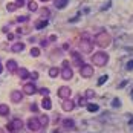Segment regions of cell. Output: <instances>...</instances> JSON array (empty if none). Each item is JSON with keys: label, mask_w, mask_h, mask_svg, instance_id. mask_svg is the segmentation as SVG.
Returning a JSON list of instances; mask_svg holds the SVG:
<instances>
[{"label": "cell", "mask_w": 133, "mask_h": 133, "mask_svg": "<svg viewBox=\"0 0 133 133\" xmlns=\"http://www.w3.org/2000/svg\"><path fill=\"white\" fill-rule=\"evenodd\" d=\"M95 41H96V44H98L99 48H107V46L112 43V37H110V34H109L107 31H101L99 34H96Z\"/></svg>", "instance_id": "6da1fadb"}, {"label": "cell", "mask_w": 133, "mask_h": 133, "mask_svg": "<svg viewBox=\"0 0 133 133\" xmlns=\"http://www.w3.org/2000/svg\"><path fill=\"white\" fill-rule=\"evenodd\" d=\"M109 61V55L106 52H96L92 57V63L96 66H106Z\"/></svg>", "instance_id": "7a4b0ae2"}, {"label": "cell", "mask_w": 133, "mask_h": 133, "mask_svg": "<svg viewBox=\"0 0 133 133\" xmlns=\"http://www.w3.org/2000/svg\"><path fill=\"white\" fill-rule=\"evenodd\" d=\"M89 38H90L89 34H84V35H83V41L80 43V49L83 52H90V51H92V43H90Z\"/></svg>", "instance_id": "3957f363"}, {"label": "cell", "mask_w": 133, "mask_h": 133, "mask_svg": "<svg viewBox=\"0 0 133 133\" xmlns=\"http://www.w3.org/2000/svg\"><path fill=\"white\" fill-rule=\"evenodd\" d=\"M28 129H29L31 132L40 130L41 124H40V121H38V118H31V119H28Z\"/></svg>", "instance_id": "277c9868"}, {"label": "cell", "mask_w": 133, "mask_h": 133, "mask_svg": "<svg viewBox=\"0 0 133 133\" xmlns=\"http://www.w3.org/2000/svg\"><path fill=\"white\" fill-rule=\"evenodd\" d=\"M8 129L12 132V130H20V129H23V121L18 119V118H15L12 119V122H9L8 124Z\"/></svg>", "instance_id": "5b68a950"}, {"label": "cell", "mask_w": 133, "mask_h": 133, "mask_svg": "<svg viewBox=\"0 0 133 133\" xmlns=\"http://www.w3.org/2000/svg\"><path fill=\"white\" fill-rule=\"evenodd\" d=\"M81 70V77H84V78H89V77H92L93 75V67L89 66V64H84L83 67H80Z\"/></svg>", "instance_id": "8992f818"}, {"label": "cell", "mask_w": 133, "mask_h": 133, "mask_svg": "<svg viewBox=\"0 0 133 133\" xmlns=\"http://www.w3.org/2000/svg\"><path fill=\"white\" fill-rule=\"evenodd\" d=\"M70 93H72V92H70V89H69L67 86L58 89V96H60V98H63V99H67V98L70 96Z\"/></svg>", "instance_id": "52a82bcc"}, {"label": "cell", "mask_w": 133, "mask_h": 133, "mask_svg": "<svg viewBox=\"0 0 133 133\" xmlns=\"http://www.w3.org/2000/svg\"><path fill=\"white\" fill-rule=\"evenodd\" d=\"M74 77V70L70 69V67H63V70H61V78L63 80H70Z\"/></svg>", "instance_id": "ba28073f"}, {"label": "cell", "mask_w": 133, "mask_h": 133, "mask_svg": "<svg viewBox=\"0 0 133 133\" xmlns=\"http://www.w3.org/2000/svg\"><path fill=\"white\" fill-rule=\"evenodd\" d=\"M74 106H75L74 101H70V99H64L63 104H61V109H63L64 112H72V110H74Z\"/></svg>", "instance_id": "9c48e42d"}, {"label": "cell", "mask_w": 133, "mask_h": 133, "mask_svg": "<svg viewBox=\"0 0 133 133\" xmlns=\"http://www.w3.org/2000/svg\"><path fill=\"white\" fill-rule=\"evenodd\" d=\"M23 92L26 93V95H34V93L37 92V89H35V86L32 83H29V84H25L23 86Z\"/></svg>", "instance_id": "30bf717a"}, {"label": "cell", "mask_w": 133, "mask_h": 133, "mask_svg": "<svg viewBox=\"0 0 133 133\" xmlns=\"http://www.w3.org/2000/svg\"><path fill=\"white\" fill-rule=\"evenodd\" d=\"M22 98H23V92H20V90H12V93H11L12 103H20Z\"/></svg>", "instance_id": "8fae6325"}, {"label": "cell", "mask_w": 133, "mask_h": 133, "mask_svg": "<svg viewBox=\"0 0 133 133\" xmlns=\"http://www.w3.org/2000/svg\"><path fill=\"white\" fill-rule=\"evenodd\" d=\"M72 58H74V63H75V66L78 67H83L84 66V63H83V60H81V55L78 52H72Z\"/></svg>", "instance_id": "7c38bea8"}, {"label": "cell", "mask_w": 133, "mask_h": 133, "mask_svg": "<svg viewBox=\"0 0 133 133\" xmlns=\"http://www.w3.org/2000/svg\"><path fill=\"white\" fill-rule=\"evenodd\" d=\"M25 49V43H14L11 46V51L12 52H22Z\"/></svg>", "instance_id": "4fadbf2b"}, {"label": "cell", "mask_w": 133, "mask_h": 133, "mask_svg": "<svg viewBox=\"0 0 133 133\" xmlns=\"http://www.w3.org/2000/svg\"><path fill=\"white\" fill-rule=\"evenodd\" d=\"M48 25H49V20L48 18L38 20V22H35V29H43V28H46Z\"/></svg>", "instance_id": "5bb4252c"}, {"label": "cell", "mask_w": 133, "mask_h": 133, "mask_svg": "<svg viewBox=\"0 0 133 133\" xmlns=\"http://www.w3.org/2000/svg\"><path fill=\"white\" fill-rule=\"evenodd\" d=\"M6 67H8V70H9V72H17V63H15L14 60H8Z\"/></svg>", "instance_id": "9a60e30c"}, {"label": "cell", "mask_w": 133, "mask_h": 133, "mask_svg": "<svg viewBox=\"0 0 133 133\" xmlns=\"http://www.w3.org/2000/svg\"><path fill=\"white\" fill-rule=\"evenodd\" d=\"M17 72H18V75H20V78H22V80H26V78H29V72H28V69H25V67L17 69Z\"/></svg>", "instance_id": "2e32d148"}, {"label": "cell", "mask_w": 133, "mask_h": 133, "mask_svg": "<svg viewBox=\"0 0 133 133\" xmlns=\"http://www.w3.org/2000/svg\"><path fill=\"white\" fill-rule=\"evenodd\" d=\"M67 2H69V0H54V3H55V6H57L58 9H63V8H66Z\"/></svg>", "instance_id": "e0dca14e"}, {"label": "cell", "mask_w": 133, "mask_h": 133, "mask_svg": "<svg viewBox=\"0 0 133 133\" xmlns=\"http://www.w3.org/2000/svg\"><path fill=\"white\" fill-rule=\"evenodd\" d=\"M9 113V107L6 104H0V116H6Z\"/></svg>", "instance_id": "ac0fdd59"}, {"label": "cell", "mask_w": 133, "mask_h": 133, "mask_svg": "<svg viewBox=\"0 0 133 133\" xmlns=\"http://www.w3.org/2000/svg\"><path fill=\"white\" fill-rule=\"evenodd\" d=\"M61 124H63V127H64V129H72V127L75 125L74 119H64L63 122H61Z\"/></svg>", "instance_id": "d6986e66"}, {"label": "cell", "mask_w": 133, "mask_h": 133, "mask_svg": "<svg viewBox=\"0 0 133 133\" xmlns=\"http://www.w3.org/2000/svg\"><path fill=\"white\" fill-rule=\"evenodd\" d=\"M41 106H43V109L49 110V109L52 107V103H51V99H49V98H44V99L41 101Z\"/></svg>", "instance_id": "ffe728a7"}, {"label": "cell", "mask_w": 133, "mask_h": 133, "mask_svg": "<svg viewBox=\"0 0 133 133\" xmlns=\"http://www.w3.org/2000/svg\"><path fill=\"white\" fill-rule=\"evenodd\" d=\"M38 121H40L41 127H44V125H48V124H49V118H48L46 115H41V116H38Z\"/></svg>", "instance_id": "44dd1931"}, {"label": "cell", "mask_w": 133, "mask_h": 133, "mask_svg": "<svg viewBox=\"0 0 133 133\" xmlns=\"http://www.w3.org/2000/svg\"><path fill=\"white\" fill-rule=\"evenodd\" d=\"M58 74H60L58 67H51V69H49V77H52V78H55V77H57Z\"/></svg>", "instance_id": "7402d4cb"}, {"label": "cell", "mask_w": 133, "mask_h": 133, "mask_svg": "<svg viewBox=\"0 0 133 133\" xmlns=\"http://www.w3.org/2000/svg\"><path fill=\"white\" fill-rule=\"evenodd\" d=\"M98 104H87V110L89 112H98Z\"/></svg>", "instance_id": "603a6c76"}, {"label": "cell", "mask_w": 133, "mask_h": 133, "mask_svg": "<svg viewBox=\"0 0 133 133\" xmlns=\"http://www.w3.org/2000/svg\"><path fill=\"white\" fill-rule=\"evenodd\" d=\"M6 9H8L9 12H12V11L17 9V5H15V3H8V5H6Z\"/></svg>", "instance_id": "cb8c5ba5"}, {"label": "cell", "mask_w": 133, "mask_h": 133, "mask_svg": "<svg viewBox=\"0 0 133 133\" xmlns=\"http://www.w3.org/2000/svg\"><path fill=\"white\" fill-rule=\"evenodd\" d=\"M28 8H29V11H37V3L35 2H29L28 3Z\"/></svg>", "instance_id": "d4e9b609"}, {"label": "cell", "mask_w": 133, "mask_h": 133, "mask_svg": "<svg viewBox=\"0 0 133 133\" xmlns=\"http://www.w3.org/2000/svg\"><path fill=\"white\" fill-rule=\"evenodd\" d=\"M31 55H32V57H38V55H40V49H38V48H32V49H31Z\"/></svg>", "instance_id": "484cf974"}, {"label": "cell", "mask_w": 133, "mask_h": 133, "mask_svg": "<svg viewBox=\"0 0 133 133\" xmlns=\"http://www.w3.org/2000/svg\"><path fill=\"white\" fill-rule=\"evenodd\" d=\"M107 80H109V77H107V75H103V77L98 80V86H103V84H104Z\"/></svg>", "instance_id": "4316f807"}, {"label": "cell", "mask_w": 133, "mask_h": 133, "mask_svg": "<svg viewBox=\"0 0 133 133\" xmlns=\"http://www.w3.org/2000/svg\"><path fill=\"white\" fill-rule=\"evenodd\" d=\"M112 106L115 107V109H118V107L121 106V101H119V99H118V98H115V99L112 101Z\"/></svg>", "instance_id": "83f0119b"}, {"label": "cell", "mask_w": 133, "mask_h": 133, "mask_svg": "<svg viewBox=\"0 0 133 133\" xmlns=\"http://www.w3.org/2000/svg\"><path fill=\"white\" fill-rule=\"evenodd\" d=\"M28 18H29V17H23V15H22V17H18V18H17V22H18V23H23V22L26 23Z\"/></svg>", "instance_id": "f1b7e54d"}, {"label": "cell", "mask_w": 133, "mask_h": 133, "mask_svg": "<svg viewBox=\"0 0 133 133\" xmlns=\"http://www.w3.org/2000/svg\"><path fill=\"white\" fill-rule=\"evenodd\" d=\"M86 96H87V98H92V96H95L93 90H87V92H86Z\"/></svg>", "instance_id": "f546056e"}, {"label": "cell", "mask_w": 133, "mask_h": 133, "mask_svg": "<svg viewBox=\"0 0 133 133\" xmlns=\"http://www.w3.org/2000/svg\"><path fill=\"white\" fill-rule=\"evenodd\" d=\"M78 103H80V106H86V104H87V103H86V98H80Z\"/></svg>", "instance_id": "4dcf8cb0"}, {"label": "cell", "mask_w": 133, "mask_h": 133, "mask_svg": "<svg viewBox=\"0 0 133 133\" xmlns=\"http://www.w3.org/2000/svg\"><path fill=\"white\" fill-rule=\"evenodd\" d=\"M127 69L130 70V69H133V60H130L129 63H127Z\"/></svg>", "instance_id": "1f68e13d"}, {"label": "cell", "mask_w": 133, "mask_h": 133, "mask_svg": "<svg viewBox=\"0 0 133 133\" xmlns=\"http://www.w3.org/2000/svg\"><path fill=\"white\" fill-rule=\"evenodd\" d=\"M23 3H25V0H17V3H15V5H17V8H18V6H22Z\"/></svg>", "instance_id": "d6a6232c"}, {"label": "cell", "mask_w": 133, "mask_h": 133, "mask_svg": "<svg viewBox=\"0 0 133 133\" xmlns=\"http://www.w3.org/2000/svg\"><path fill=\"white\" fill-rule=\"evenodd\" d=\"M40 93H43V95H48V93H49V90H48V89H41Z\"/></svg>", "instance_id": "836d02e7"}, {"label": "cell", "mask_w": 133, "mask_h": 133, "mask_svg": "<svg viewBox=\"0 0 133 133\" xmlns=\"http://www.w3.org/2000/svg\"><path fill=\"white\" fill-rule=\"evenodd\" d=\"M41 14H43V15H49V11H48V9H43Z\"/></svg>", "instance_id": "e575fe53"}, {"label": "cell", "mask_w": 133, "mask_h": 133, "mask_svg": "<svg viewBox=\"0 0 133 133\" xmlns=\"http://www.w3.org/2000/svg\"><path fill=\"white\" fill-rule=\"evenodd\" d=\"M31 77H32V78H38V74H37V72H34V74H32Z\"/></svg>", "instance_id": "d590c367"}, {"label": "cell", "mask_w": 133, "mask_h": 133, "mask_svg": "<svg viewBox=\"0 0 133 133\" xmlns=\"http://www.w3.org/2000/svg\"><path fill=\"white\" fill-rule=\"evenodd\" d=\"M3 72V66H2V63H0V74Z\"/></svg>", "instance_id": "8d00e7d4"}, {"label": "cell", "mask_w": 133, "mask_h": 133, "mask_svg": "<svg viewBox=\"0 0 133 133\" xmlns=\"http://www.w3.org/2000/svg\"><path fill=\"white\" fill-rule=\"evenodd\" d=\"M0 133H5V132H3V129H0Z\"/></svg>", "instance_id": "74e56055"}, {"label": "cell", "mask_w": 133, "mask_h": 133, "mask_svg": "<svg viewBox=\"0 0 133 133\" xmlns=\"http://www.w3.org/2000/svg\"><path fill=\"white\" fill-rule=\"evenodd\" d=\"M130 124H133V119H130Z\"/></svg>", "instance_id": "f35d334b"}, {"label": "cell", "mask_w": 133, "mask_h": 133, "mask_svg": "<svg viewBox=\"0 0 133 133\" xmlns=\"http://www.w3.org/2000/svg\"><path fill=\"white\" fill-rule=\"evenodd\" d=\"M132 99H133V90H132Z\"/></svg>", "instance_id": "ab89813d"}, {"label": "cell", "mask_w": 133, "mask_h": 133, "mask_svg": "<svg viewBox=\"0 0 133 133\" xmlns=\"http://www.w3.org/2000/svg\"><path fill=\"white\" fill-rule=\"evenodd\" d=\"M41 2H48V0H41Z\"/></svg>", "instance_id": "60d3db41"}]
</instances>
